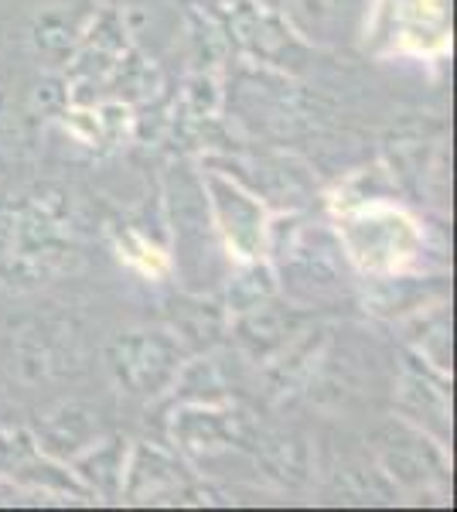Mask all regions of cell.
I'll use <instances>...</instances> for the list:
<instances>
[{"label":"cell","instance_id":"cell-1","mask_svg":"<svg viewBox=\"0 0 457 512\" xmlns=\"http://www.w3.org/2000/svg\"><path fill=\"white\" fill-rule=\"evenodd\" d=\"M69 250L65 222L41 202H18L0 212V274L11 280H41Z\"/></svg>","mask_w":457,"mask_h":512},{"label":"cell","instance_id":"cell-2","mask_svg":"<svg viewBox=\"0 0 457 512\" xmlns=\"http://www.w3.org/2000/svg\"><path fill=\"white\" fill-rule=\"evenodd\" d=\"M342 239L352 260L372 274H396L420 250L417 222L376 202L348 212L342 222Z\"/></svg>","mask_w":457,"mask_h":512},{"label":"cell","instance_id":"cell-3","mask_svg":"<svg viewBox=\"0 0 457 512\" xmlns=\"http://www.w3.org/2000/svg\"><path fill=\"white\" fill-rule=\"evenodd\" d=\"M116 383L134 396H157L181 376L185 349L168 332H127L106 352Z\"/></svg>","mask_w":457,"mask_h":512},{"label":"cell","instance_id":"cell-4","mask_svg":"<svg viewBox=\"0 0 457 512\" xmlns=\"http://www.w3.org/2000/svg\"><path fill=\"white\" fill-rule=\"evenodd\" d=\"M205 188L212 195V212L229 253L239 263L260 260L263 246H267V209H263L260 198H253L236 181H226L219 175L205 178Z\"/></svg>","mask_w":457,"mask_h":512},{"label":"cell","instance_id":"cell-5","mask_svg":"<svg viewBox=\"0 0 457 512\" xmlns=\"http://www.w3.org/2000/svg\"><path fill=\"white\" fill-rule=\"evenodd\" d=\"M181 465L171 461L161 448H151V444H140L130 468L123 472V482H127V495L130 499H144V495H157L171 485L181 482Z\"/></svg>","mask_w":457,"mask_h":512},{"label":"cell","instance_id":"cell-6","mask_svg":"<svg viewBox=\"0 0 457 512\" xmlns=\"http://www.w3.org/2000/svg\"><path fill=\"white\" fill-rule=\"evenodd\" d=\"M239 338H243V345L249 352L260 359L263 352L277 349V345H284V335H287V325L284 318L277 315L273 308L267 304H256V308L243 311V318H239Z\"/></svg>","mask_w":457,"mask_h":512},{"label":"cell","instance_id":"cell-7","mask_svg":"<svg viewBox=\"0 0 457 512\" xmlns=\"http://www.w3.org/2000/svg\"><path fill=\"white\" fill-rule=\"evenodd\" d=\"M273 291H277V280H273V270L267 263L246 260V270L229 287V308L236 315H243V311L256 308V304H270Z\"/></svg>","mask_w":457,"mask_h":512},{"label":"cell","instance_id":"cell-8","mask_svg":"<svg viewBox=\"0 0 457 512\" xmlns=\"http://www.w3.org/2000/svg\"><path fill=\"white\" fill-rule=\"evenodd\" d=\"M181 420L195 424L191 427H181L174 424V437L185 444L188 451H205V448H222L226 441H232V427L226 424V414H212V410H198V414H185Z\"/></svg>","mask_w":457,"mask_h":512},{"label":"cell","instance_id":"cell-9","mask_svg":"<svg viewBox=\"0 0 457 512\" xmlns=\"http://www.w3.org/2000/svg\"><path fill=\"white\" fill-rule=\"evenodd\" d=\"M35 45L45 55H69L72 45H76V31H72V24L65 18H58V14H45L35 24Z\"/></svg>","mask_w":457,"mask_h":512},{"label":"cell","instance_id":"cell-10","mask_svg":"<svg viewBox=\"0 0 457 512\" xmlns=\"http://www.w3.org/2000/svg\"><path fill=\"white\" fill-rule=\"evenodd\" d=\"M331 4L335 0H304V7H311V11H331Z\"/></svg>","mask_w":457,"mask_h":512}]
</instances>
